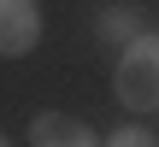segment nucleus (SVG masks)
I'll list each match as a JSON object with an SVG mask.
<instances>
[{"mask_svg":"<svg viewBox=\"0 0 159 147\" xmlns=\"http://www.w3.org/2000/svg\"><path fill=\"white\" fill-rule=\"evenodd\" d=\"M112 94L130 112H159V29H142L124 41L112 65Z\"/></svg>","mask_w":159,"mask_h":147,"instance_id":"f257e3e1","label":"nucleus"},{"mask_svg":"<svg viewBox=\"0 0 159 147\" xmlns=\"http://www.w3.org/2000/svg\"><path fill=\"white\" fill-rule=\"evenodd\" d=\"M41 41V6L35 0H0V59H24Z\"/></svg>","mask_w":159,"mask_h":147,"instance_id":"f03ea898","label":"nucleus"},{"mask_svg":"<svg viewBox=\"0 0 159 147\" xmlns=\"http://www.w3.org/2000/svg\"><path fill=\"white\" fill-rule=\"evenodd\" d=\"M30 147H106V141L71 112H35L30 118Z\"/></svg>","mask_w":159,"mask_h":147,"instance_id":"7ed1b4c3","label":"nucleus"},{"mask_svg":"<svg viewBox=\"0 0 159 147\" xmlns=\"http://www.w3.org/2000/svg\"><path fill=\"white\" fill-rule=\"evenodd\" d=\"M106 41H130V35H142V18L130 12V6H112V12H100V24H94Z\"/></svg>","mask_w":159,"mask_h":147,"instance_id":"20e7f679","label":"nucleus"},{"mask_svg":"<svg viewBox=\"0 0 159 147\" xmlns=\"http://www.w3.org/2000/svg\"><path fill=\"white\" fill-rule=\"evenodd\" d=\"M106 147H159V136H153V130H142V124H124V130L106 136Z\"/></svg>","mask_w":159,"mask_h":147,"instance_id":"39448f33","label":"nucleus"},{"mask_svg":"<svg viewBox=\"0 0 159 147\" xmlns=\"http://www.w3.org/2000/svg\"><path fill=\"white\" fill-rule=\"evenodd\" d=\"M0 147H12V141H6V136H0Z\"/></svg>","mask_w":159,"mask_h":147,"instance_id":"423d86ee","label":"nucleus"}]
</instances>
